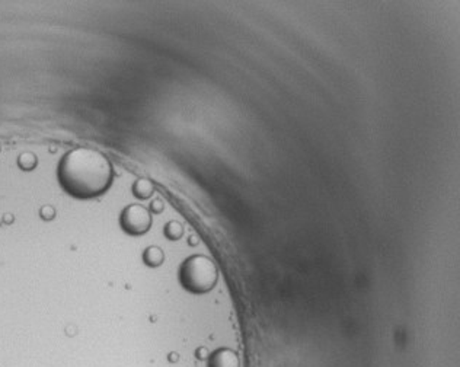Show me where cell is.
<instances>
[{
	"label": "cell",
	"mask_w": 460,
	"mask_h": 367,
	"mask_svg": "<svg viewBox=\"0 0 460 367\" xmlns=\"http://www.w3.org/2000/svg\"><path fill=\"white\" fill-rule=\"evenodd\" d=\"M110 164L93 150L77 149L66 155L58 166V180L66 192L88 199L105 192L110 184Z\"/></svg>",
	"instance_id": "cell-1"
},
{
	"label": "cell",
	"mask_w": 460,
	"mask_h": 367,
	"mask_svg": "<svg viewBox=\"0 0 460 367\" xmlns=\"http://www.w3.org/2000/svg\"><path fill=\"white\" fill-rule=\"evenodd\" d=\"M181 282L192 293H206L217 282V270L206 256H192L182 265Z\"/></svg>",
	"instance_id": "cell-2"
},
{
	"label": "cell",
	"mask_w": 460,
	"mask_h": 367,
	"mask_svg": "<svg viewBox=\"0 0 460 367\" xmlns=\"http://www.w3.org/2000/svg\"><path fill=\"white\" fill-rule=\"evenodd\" d=\"M121 225L131 235H142L152 225V218L145 207L133 204L124 211Z\"/></svg>",
	"instance_id": "cell-3"
}]
</instances>
